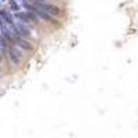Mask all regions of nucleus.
Returning a JSON list of instances; mask_svg holds the SVG:
<instances>
[{"label": "nucleus", "instance_id": "obj_1", "mask_svg": "<svg viewBox=\"0 0 138 138\" xmlns=\"http://www.w3.org/2000/svg\"><path fill=\"white\" fill-rule=\"evenodd\" d=\"M35 6L39 7L40 10H44L46 12H48L50 15H53V17H58V15H62L64 11L62 8H60L58 6H55V4H51V3H39V1H36L35 0Z\"/></svg>", "mask_w": 138, "mask_h": 138}, {"label": "nucleus", "instance_id": "obj_2", "mask_svg": "<svg viewBox=\"0 0 138 138\" xmlns=\"http://www.w3.org/2000/svg\"><path fill=\"white\" fill-rule=\"evenodd\" d=\"M35 14H37V17H39V18L44 19V21L50 22V24H53V25H58V24H60V21H58V19H55V17L50 15L48 12H46L44 10H40L39 7H36V10H35Z\"/></svg>", "mask_w": 138, "mask_h": 138}, {"label": "nucleus", "instance_id": "obj_3", "mask_svg": "<svg viewBox=\"0 0 138 138\" xmlns=\"http://www.w3.org/2000/svg\"><path fill=\"white\" fill-rule=\"evenodd\" d=\"M15 46H18L19 48L26 50V51H33L35 50V47H33L32 43H29L28 40H25V37H19V36L15 37Z\"/></svg>", "mask_w": 138, "mask_h": 138}, {"label": "nucleus", "instance_id": "obj_4", "mask_svg": "<svg viewBox=\"0 0 138 138\" xmlns=\"http://www.w3.org/2000/svg\"><path fill=\"white\" fill-rule=\"evenodd\" d=\"M0 17L4 19V22H6L7 25H12V24L15 22V21H14V17H12V15L10 14L7 10H3V8L0 10Z\"/></svg>", "mask_w": 138, "mask_h": 138}, {"label": "nucleus", "instance_id": "obj_5", "mask_svg": "<svg viewBox=\"0 0 138 138\" xmlns=\"http://www.w3.org/2000/svg\"><path fill=\"white\" fill-rule=\"evenodd\" d=\"M25 12H26V17L29 18V21L32 22V24H35V25H37V24H39L40 18L37 17V14H35L33 11H25Z\"/></svg>", "mask_w": 138, "mask_h": 138}, {"label": "nucleus", "instance_id": "obj_6", "mask_svg": "<svg viewBox=\"0 0 138 138\" xmlns=\"http://www.w3.org/2000/svg\"><path fill=\"white\" fill-rule=\"evenodd\" d=\"M8 4H10V8H11L12 11H15V12H18L19 10H21V6H19V4H17V1H15V0H8Z\"/></svg>", "mask_w": 138, "mask_h": 138}, {"label": "nucleus", "instance_id": "obj_7", "mask_svg": "<svg viewBox=\"0 0 138 138\" xmlns=\"http://www.w3.org/2000/svg\"><path fill=\"white\" fill-rule=\"evenodd\" d=\"M4 24H6V22H4V19H3V18H1V17H0V28L3 26V25H4Z\"/></svg>", "mask_w": 138, "mask_h": 138}, {"label": "nucleus", "instance_id": "obj_8", "mask_svg": "<svg viewBox=\"0 0 138 138\" xmlns=\"http://www.w3.org/2000/svg\"><path fill=\"white\" fill-rule=\"evenodd\" d=\"M36 1H39V3H46L47 0H36Z\"/></svg>", "mask_w": 138, "mask_h": 138}, {"label": "nucleus", "instance_id": "obj_9", "mask_svg": "<svg viewBox=\"0 0 138 138\" xmlns=\"http://www.w3.org/2000/svg\"><path fill=\"white\" fill-rule=\"evenodd\" d=\"M0 1H6V0H0Z\"/></svg>", "mask_w": 138, "mask_h": 138}]
</instances>
